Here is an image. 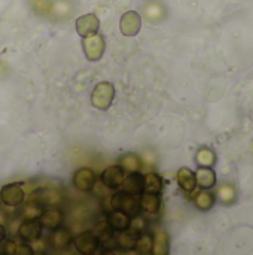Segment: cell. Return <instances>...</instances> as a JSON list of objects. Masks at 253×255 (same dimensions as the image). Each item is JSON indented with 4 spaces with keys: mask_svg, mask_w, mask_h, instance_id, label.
I'll return each instance as SVG.
<instances>
[{
    "mask_svg": "<svg viewBox=\"0 0 253 255\" xmlns=\"http://www.w3.org/2000/svg\"><path fill=\"white\" fill-rule=\"evenodd\" d=\"M115 99V87L110 82H98L91 93V103L98 111H107Z\"/></svg>",
    "mask_w": 253,
    "mask_h": 255,
    "instance_id": "obj_1",
    "label": "cell"
},
{
    "mask_svg": "<svg viewBox=\"0 0 253 255\" xmlns=\"http://www.w3.org/2000/svg\"><path fill=\"white\" fill-rule=\"evenodd\" d=\"M82 49H84V54H85L86 60L98 61L103 57L104 51H106L104 37L100 33H95V34L84 37L82 39Z\"/></svg>",
    "mask_w": 253,
    "mask_h": 255,
    "instance_id": "obj_2",
    "label": "cell"
},
{
    "mask_svg": "<svg viewBox=\"0 0 253 255\" xmlns=\"http://www.w3.org/2000/svg\"><path fill=\"white\" fill-rule=\"evenodd\" d=\"M142 28V15L137 10H127L119 19V30L124 36L133 37Z\"/></svg>",
    "mask_w": 253,
    "mask_h": 255,
    "instance_id": "obj_3",
    "label": "cell"
},
{
    "mask_svg": "<svg viewBox=\"0 0 253 255\" xmlns=\"http://www.w3.org/2000/svg\"><path fill=\"white\" fill-rule=\"evenodd\" d=\"M0 200L3 205L15 208V206H19L24 203L25 193L19 184H6L0 190Z\"/></svg>",
    "mask_w": 253,
    "mask_h": 255,
    "instance_id": "obj_4",
    "label": "cell"
},
{
    "mask_svg": "<svg viewBox=\"0 0 253 255\" xmlns=\"http://www.w3.org/2000/svg\"><path fill=\"white\" fill-rule=\"evenodd\" d=\"M110 208L113 211L124 212L127 215H133V214H136L137 202H136L134 196H131L128 193H124V191H119V193H116V194H113L110 197Z\"/></svg>",
    "mask_w": 253,
    "mask_h": 255,
    "instance_id": "obj_5",
    "label": "cell"
},
{
    "mask_svg": "<svg viewBox=\"0 0 253 255\" xmlns=\"http://www.w3.org/2000/svg\"><path fill=\"white\" fill-rule=\"evenodd\" d=\"M72 182L79 191H91L95 187V173L91 167H79L73 173Z\"/></svg>",
    "mask_w": 253,
    "mask_h": 255,
    "instance_id": "obj_6",
    "label": "cell"
},
{
    "mask_svg": "<svg viewBox=\"0 0 253 255\" xmlns=\"http://www.w3.org/2000/svg\"><path fill=\"white\" fill-rule=\"evenodd\" d=\"M124 178H125L124 176V169L121 166H109L100 175V181H101L103 187H106L107 190L121 188Z\"/></svg>",
    "mask_w": 253,
    "mask_h": 255,
    "instance_id": "obj_7",
    "label": "cell"
},
{
    "mask_svg": "<svg viewBox=\"0 0 253 255\" xmlns=\"http://www.w3.org/2000/svg\"><path fill=\"white\" fill-rule=\"evenodd\" d=\"M142 13L145 16V19L151 24H158L161 21L166 19L167 16V9L166 6L158 1V0H149L143 4L142 7Z\"/></svg>",
    "mask_w": 253,
    "mask_h": 255,
    "instance_id": "obj_8",
    "label": "cell"
},
{
    "mask_svg": "<svg viewBox=\"0 0 253 255\" xmlns=\"http://www.w3.org/2000/svg\"><path fill=\"white\" fill-rule=\"evenodd\" d=\"M76 31L81 37H86L91 34L98 33L100 28V19L95 13H86V15H81L76 19Z\"/></svg>",
    "mask_w": 253,
    "mask_h": 255,
    "instance_id": "obj_9",
    "label": "cell"
},
{
    "mask_svg": "<svg viewBox=\"0 0 253 255\" xmlns=\"http://www.w3.org/2000/svg\"><path fill=\"white\" fill-rule=\"evenodd\" d=\"M75 248L82 255H92L98 248V241L92 232H82L73 239Z\"/></svg>",
    "mask_w": 253,
    "mask_h": 255,
    "instance_id": "obj_10",
    "label": "cell"
},
{
    "mask_svg": "<svg viewBox=\"0 0 253 255\" xmlns=\"http://www.w3.org/2000/svg\"><path fill=\"white\" fill-rule=\"evenodd\" d=\"M121 188L124 193H128L134 197L142 196L145 193V176L139 172H133L124 178Z\"/></svg>",
    "mask_w": 253,
    "mask_h": 255,
    "instance_id": "obj_11",
    "label": "cell"
},
{
    "mask_svg": "<svg viewBox=\"0 0 253 255\" xmlns=\"http://www.w3.org/2000/svg\"><path fill=\"white\" fill-rule=\"evenodd\" d=\"M42 229L39 220H24L18 227V236L25 242H34L40 239Z\"/></svg>",
    "mask_w": 253,
    "mask_h": 255,
    "instance_id": "obj_12",
    "label": "cell"
},
{
    "mask_svg": "<svg viewBox=\"0 0 253 255\" xmlns=\"http://www.w3.org/2000/svg\"><path fill=\"white\" fill-rule=\"evenodd\" d=\"M39 223L42 227H45L46 230H55L61 226L63 223V214L61 211H58L57 208H49L45 209L42 212V215L39 217Z\"/></svg>",
    "mask_w": 253,
    "mask_h": 255,
    "instance_id": "obj_13",
    "label": "cell"
},
{
    "mask_svg": "<svg viewBox=\"0 0 253 255\" xmlns=\"http://www.w3.org/2000/svg\"><path fill=\"white\" fill-rule=\"evenodd\" d=\"M176 179H177V184L179 187L185 191V193H194L195 188H197V181H195V173L188 169V167H180L177 170V175H176Z\"/></svg>",
    "mask_w": 253,
    "mask_h": 255,
    "instance_id": "obj_14",
    "label": "cell"
},
{
    "mask_svg": "<svg viewBox=\"0 0 253 255\" xmlns=\"http://www.w3.org/2000/svg\"><path fill=\"white\" fill-rule=\"evenodd\" d=\"M152 255L170 254V238L164 230H157L152 238Z\"/></svg>",
    "mask_w": 253,
    "mask_h": 255,
    "instance_id": "obj_15",
    "label": "cell"
},
{
    "mask_svg": "<svg viewBox=\"0 0 253 255\" xmlns=\"http://www.w3.org/2000/svg\"><path fill=\"white\" fill-rule=\"evenodd\" d=\"M49 242H51V245L55 250H64V248H67L73 242V236H72V233L67 229L58 227V229L52 230V235L49 238Z\"/></svg>",
    "mask_w": 253,
    "mask_h": 255,
    "instance_id": "obj_16",
    "label": "cell"
},
{
    "mask_svg": "<svg viewBox=\"0 0 253 255\" xmlns=\"http://www.w3.org/2000/svg\"><path fill=\"white\" fill-rule=\"evenodd\" d=\"M36 202L40 205H58L61 202V193L55 188H40L34 193Z\"/></svg>",
    "mask_w": 253,
    "mask_h": 255,
    "instance_id": "obj_17",
    "label": "cell"
},
{
    "mask_svg": "<svg viewBox=\"0 0 253 255\" xmlns=\"http://www.w3.org/2000/svg\"><path fill=\"white\" fill-rule=\"evenodd\" d=\"M140 208L143 212L155 215L161 209V197L160 194H151V193H143L140 197Z\"/></svg>",
    "mask_w": 253,
    "mask_h": 255,
    "instance_id": "obj_18",
    "label": "cell"
},
{
    "mask_svg": "<svg viewBox=\"0 0 253 255\" xmlns=\"http://www.w3.org/2000/svg\"><path fill=\"white\" fill-rule=\"evenodd\" d=\"M195 181L203 190H210L216 185V173L210 167H200L195 173Z\"/></svg>",
    "mask_w": 253,
    "mask_h": 255,
    "instance_id": "obj_19",
    "label": "cell"
},
{
    "mask_svg": "<svg viewBox=\"0 0 253 255\" xmlns=\"http://www.w3.org/2000/svg\"><path fill=\"white\" fill-rule=\"evenodd\" d=\"M107 223L109 226L113 229V232H127L130 229V223H131V218L130 215L124 214V212H118V211H113L109 218H107Z\"/></svg>",
    "mask_w": 253,
    "mask_h": 255,
    "instance_id": "obj_20",
    "label": "cell"
},
{
    "mask_svg": "<svg viewBox=\"0 0 253 255\" xmlns=\"http://www.w3.org/2000/svg\"><path fill=\"white\" fill-rule=\"evenodd\" d=\"M195 161L198 164V167H213L216 164V154L213 149L207 148V146H201L197 154H195Z\"/></svg>",
    "mask_w": 253,
    "mask_h": 255,
    "instance_id": "obj_21",
    "label": "cell"
},
{
    "mask_svg": "<svg viewBox=\"0 0 253 255\" xmlns=\"http://www.w3.org/2000/svg\"><path fill=\"white\" fill-rule=\"evenodd\" d=\"M163 188H164V182H163V178L158 173L151 172V173L145 175V193L161 194Z\"/></svg>",
    "mask_w": 253,
    "mask_h": 255,
    "instance_id": "obj_22",
    "label": "cell"
},
{
    "mask_svg": "<svg viewBox=\"0 0 253 255\" xmlns=\"http://www.w3.org/2000/svg\"><path fill=\"white\" fill-rule=\"evenodd\" d=\"M119 166H121L124 170L130 172V173L139 172L140 167H142V160H140V157H139L137 154L130 152V154H125V155H122V157L119 158Z\"/></svg>",
    "mask_w": 253,
    "mask_h": 255,
    "instance_id": "obj_23",
    "label": "cell"
},
{
    "mask_svg": "<svg viewBox=\"0 0 253 255\" xmlns=\"http://www.w3.org/2000/svg\"><path fill=\"white\" fill-rule=\"evenodd\" d=\"M137 239H139L137 235H134L133 232L127 230V232L119 233V236L115 241H116V247H119L121 250H124V251H133L136 248Z\"/></svg>",
    "mask_w": 253,
    "mask_h": 255,
    "instance_id": "obj_24",
    "label": "cell"
},
{
    "mask_svg": "<svg viewBox=\"0 0 253 255\" xmlns=\"http://www.w3.org/2000/svg\"><path fill=\"white\" fill-rule=\"evenodd\" d=\"M28 4L36 15L42 18H51L52 0H28Z\"/></svg>",
    "mask_w": 253,
    "mask_h": 255,
    "instance_id": "obj_25",
    "label": "cell"
},
{
    "mask_svg": "<svg viewBox=\"0 0 253 255\" xmlns=\"http://www.w3.org/2000/svg\"><path fill=\"white\" fill-rule=\"evenodd\" d=\"M215 194L212 193V191H207V190H204V191H201V193H198V196L195 197V206L200 209V211H203V212H207V211H210L213 206H215Z\"/></svg>",
    "mask_w": 253,
    "mask_h": 255,
    "instance_id": "obj_26",
    "label": "cell"
},
{
    "mask_svg": "<svg viewBox=\"0 0 253 255\" xmlns=\"http://www.w3.org/2000/svg\"><path fill=\"white\" fill-rule=\"evenodd\" d=\"M92 233H94V236L97 238L98 242L107 244L109 241H113V229L109 226L107 221H103V223L97 224V226L94 227V232H92Z\"/></svg>",
    "mask_w": 253,
    "mask_h": 255,
    "instance_id": "obj_27",
    "label": "cell"
},
{
    "mask_svg": "<svg viewBox=\"0 0 253 255\" xmlns=\"http://www.w3.org/2000/svg\"><path fill=\"white\" fill-rule=\"evenodd\" d=\"M237 197V191L231 184H224L218 188V199L222 205H231Z\"/></svg>",
    "mask_w": 253,
    "mask_h": 255,
    "instance_id": "obj_28",
    "label": "cell"
},
{
    "mask_svg": "<svg viewBox=\"0 0 253 255\" xmlns=\"http://www.w3.org/2000/svg\"><path fill=\"white\" fill-rule=\"evenodd\" d=\"M43 205H40L39 202H28L25 203L24 209H22V218L24 220H39V217L43 212Z\"/></svg>",
    "mask_w": 253,
    "mask_h": 255,
    "instance_id": "obj_29",
    "label": "cell"
},
{
    "mask_svg": "<svg viewBox=\"0 0 253 255\" xmlns=\"http://www.w3.org/2000/svg\"><path fill=\"white\" fill-rule=\"evenodd\" d=\"M72 12V4L67 0H57L52 1V12L51 18H66Z\"/></svg>",
    "mask_w": 253,
    "mask_h": 255,
    "instance_id": "obj_30",
    "label": "cell"
},
{
    "mask_svg": "<svg viewBox=\"0 0 253 255\" xmlns=\"http://www.w3.org/2000/svg\"><path fill=\"white\" fill-rule=\"evenodd\" d=\"M137 254H146V253H151L152 250V238L149 235H140L139 239H137V244H136V248Z\"/></svg>",
    "mask_w": 253,
    "mask_h": 255,
    "instance_id": "obj_31",
    "label": "cell"
},
{
    "mask_svg": "<svg viewBox=\"0 0 253 255\" xmlns=\"http://www.w3.org/2000/svg\"><path fill=\"white\" fill-rule=\"evenodd\" d=\"M145 227H146V223H145V218H142L140 215H137L136 218H133L131 220V223H130V232H133L134 235H137V236H140V235H143L145 233Z\"/></svg>",
    "mask_w": 253,
    "mask_h": 255,
    "instance_id": "obj_32",
    "label": "cell"
},
{
    "mask_svg": "<svg viewBox=\"0 0 253 255\" xmlns=\"http://www.w3.org/2000/svg\"><path fill=\"white\" fill-rule=\"evenodd\" d=\"M16 244L13 241H1L0 242V255H15Z\"/></svg>",
    "mask_w": 253,
    "mask_h": 255,
    "instance_id": "obj_33",
    "label": "cell"
},
{
    "mask_svg": "<svg viewBox=\"0 0 253 255\" xmlns=\"http://www.w3.org/2000/svg\"><path fill=\"white\" fill-rule=\"evenodd\" d=\"M33 254H34V250H33V247H30V245H27V244L16 245L15 255H33Z\"/></svg>",
    "mask_w": 253,
    "mask_h": 255,
    "instance_id": "obj_34",
    "label": "cell"
},
{
    "mask_svg": "<svg viewBox=\"0 0 253 255\" xmlns=\"http://www.w3.org/2000/svg\"><path fill=\"white\" fill-rule=\"evenodd\" d=\"M6 239V230L3 227V224H0V242Z\"/></svg>",
    "mask_w": 253,
    "mask_h": 255,
    "instance_id": "obj_35",
    "label": "cell"
},
{
    "mask_svg": "<svg viewBox=\"0 0 253 255\" xmlns=\"http://www.w3.org/2000/svg\"><path fill=\"white\" fill-rule=\"evenodd\" d=\"M33 255H46V254H45L43 251H36V253H34Z\"/></svg>",
    "mask_w": 253,
    "mask_h": 255,
    "instance_id": "obj_36",
    "label": "cell"
},
{
    "mask_svg": "<svg viewBox=\"0 0 253 255\" xmlns=\"http://www.w3.org/2000/svg\"><path fill=\"white\" fill-rule=\"evenodd\" d=\"M101 255H116L115 253H112V251H107V253H104V254H101Z\"/></svg>",
    "mask_w": 253,
    "mask_h": 255,
    "instance_id": "obj_37",
    "label": "cell"
},
{
    "mask_svg": "<svg viewBox=\"0 0 253 255\" xmlns=\"http://www.w3.org/2000/svg\"><path fill=\"white\" fill-rule=\"evenodd\" d=\"M139 255H152V254H149V253H146V254H139Z\"/></svg>",
    "mask_w": 253,
    "mask_h": 255,
    "instance_id": "obj_38",
    "label": "cell"
}]
</instances>
